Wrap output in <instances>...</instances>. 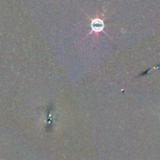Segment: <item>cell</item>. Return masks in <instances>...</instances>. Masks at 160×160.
<instances>
[{
  "instance_id": "cell-1",
  "label": "cell",
  "mask_w": 160,
  "mask_h": 160,
  "mask_svg": "<svg viewBox=\"0 0 160 160\" xmlns=\"http://www.w3.org/2000/svg\"><path fill=\"white\" fill-rule=\"evenodd\" d=\"M91 28H92V32L95 34H98L102 31H104L105 23L102 20L99 18H95L92 20L91 23Z\"/></svg>"
}]
</instances>
